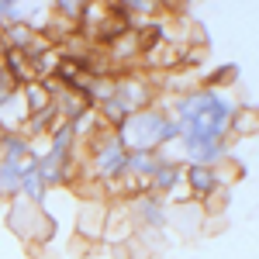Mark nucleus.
<instances>
[{"mask_svg": "<svg viewBox=\"0 0 259 259\" xmlns=\"http://www.w3.org/2000/svg\"><path fill=\"white\" fill-rule=\"evenodd\" d=\"M118 139L124 142L128 152H162L173 142H180V124L156 100L135 114H128V121L118 128Z\"/></svg>", "mask_w": 259, "mask_h": 259, "instance_id": "obj_1", "label": "nucleus"}, {"mask_svg": "<svg viewBox=\"0 0 259 259\" xmlns=\"http://www.w3.org/2000/svg\"><path fill=\"white\" fill-rule=\"evenodd\" d=\"M87 145H90V159H87L90 177H97L100 183H114V180H121L128 173V149L118 139V132L100 128V132H94L87 139Z\"/></svg>", "mask_w": 259, "mask_h": 259, "instance_id": "obj_2", "label": "nucleus"}, {"mask_svg": "<svg viewBox=\"0 0 259 259\" xmlns=\"http://www.w3.org/2000/svg\"><path fill=\"white\" fill-rule=\"evenodd\" d=\"M4 221H7V228L24 245H45V242L56 235V218L45 207H38V204H31V200H24V197L7 200Z\"/></svg>", "mask_w": 259, "mask_h": 259, "instance_id": "obj_3", "label": "nucleus"}, {"mask_svg": "<svg viewBox=\"0 0 259 259\" xmlns=\"http://www.w3.org/2000/svg\"><path fill=\"white\" fill-rule=\"evenodd\" d=\"M128 211H132V221H135L139 232H162L166 221H169V204H166V197L152 194V190H145L135 200H128Z\"/></svg>", "mask_w": 259, "mask_h": 259, "instance_id": "obj_4", "label": "nucleus"}, {"mask_svg": "<svg viewBox=\"0 0 259 259\" xmlns=\"http://www.w3.org/2000/svg\"><path fill=\"white\" fill-rule=\"evenodd\" d=\"M104 221H107V200L87 197L76 211V239L80 242H100L104 239Z\"/></svg>", "mask_w": 259, "mask_h": 259, "instance_id": "obj_5", "label": "nucleus"}, {"mask_svg": "<svg viewBox=\"0 0 259 259\" xmlns=\"http://www.w3.org/2000/svg\"><path fill=\"white\" fill-rule=\"evenodd\" d=\"M135 232H139V228H135V221H132L128 204H124V200H111V204H107V221H104V239L100 242H107V245L114 249V245L132 242Z\"/></svg>", "mask_w": 259, "mask_h": 259, "instance_id": "obj_6", "label": "nucleus"}, {"mask_svg": "<svg viewBox=\"0 0 259 259\" xmlns=\"http://www.w3.org/2000/svg\"><path fill=\"white\" fill-rule=\"evenodd\" d=\"M183 187L190 190V197L207 200L214 197L218 190H225V177H221V166L218 169H207V166H183Z\"/></svg>", "mask_w": 259, "mask_h": 259, "instance_id": "obj_7", "label": "nucleus"}, {"mask_svg": "<svg viewBox=\"0 0 259 259\" xmlns=\"http://www.w3.org/2000/svg\"><path fill=\"white\" fill-rule=\"evenodd\" d=\"M180 187H183V162L166 159V156L159 152V166H156V173H152V180H149V190L169 200Z\"/></svg>", "mask_w": 259, "mask_h": 259, "instance_id": "obj_8", "label": "nucleus"}, {"mask_svg": "<svg viewBox=\"0 0 259 259\" xmlns=\"http://www.w3.org/2000/svg\"><path fill=\"white\" fill-rule=\"evenodd\" d=\"M38 159H41V152H31L28 159L21 162V197L38 204V207H45L49 187H45V180H41V173H38Z\"/></svg>", "mask_w": 259, "mask_h": 259, "instance_id": "obj_9", "label": "nucleus"}, {"mask_svg": "<svg viewBox=\"0 0 259 259\" xmlns=\"http://www.w3.org/2000/svg\"><path fill=\"white\" fill-rule=\"evenodd\" d=\"M35 41H38V35H35V28H31L28 21H18V24H7V28H0V45H4V49L28 52Z\"/></svg>", "mask_w": 259, "mask_h": 259, "instance_id": "obj_10", "label": "nucleus"}, {"mask_svg": "<svg viewBox=\"0 0 259 259\" xmlns=\"http://www.w3.org/2000/svg\"><path fill=\"white\" fill-rule=\"evenodd\" d=\"M31 152H35V145L24 132H0V159L24 162Z\"/></svg>", "mask_w": 259, "mask_h": 259, "instance_id": "obj_11", "label": "nucleus"}, {"mask_svg": "<svg viewBox=\"0 0 259 259\" xmlns=\"http://www.w3.org/2000/svg\"><path fill=\"white\" fill-rule=\"evenodd\" d=\"M0 66H4V73L14 80V87H28V83L35 80L31 76V66H28V59L21 56V52H14V49H4V56H0Z\"/></svg>", "mask_w": 259, "mask_h": 259, "instance_id": "obj_12", "label": "nucleus"}, {"mask_svg": "<svg viewBox=\"0 0 259 259\" xmlns=\"http://www.w3.org/2000/svg\"><path fill=\"white\" fill-rule=\"evenodd\" d=\"M259 132V107L252 104H239L235 118H232V128H228V139H249Z\"/></svg>", "mask_w": 259, "mask_h": 259, "instance_id": "obj_13", "label": "nucleus"}, {"mask_svg": "<svg viewBox=\"0 0 259 259\" xmlns=\"http://www.w3.org/2000/svg\"><path fill=\"white\" fill-rule=\"evenodd\" d=\"M21 197V162L0 159V200Z\"/></svg>", "mask_w": 259, "mask_h": 259, "instance_id": "obj_14", "label": "nucleus"}, {"mask_svg": "<svg viewBox=\"0 0 259 259\" xmlns=\"http://www.w3.org/2000/svg\"><path fill=\"white\" fill-rule=\"evenodd\" d=\"M156 166H159V152H128V173L124 177H135V180L149 183Z\"/></svg>", "mask_w": 259, "mask_h": 259, "instance_id": "obj_15", "label": "nucleus"}, {"mask_svg": "<svg viewBox=\"0 0 259 259\" xmlns=\"http://www.w3.org/2000/svg\"><path fill=\"white\" fill-rule=\"evenodd\" d=\"M235 80H239V66H235V62H225V66H218V69H211L207 76H200V87L221 90V87H232Z\"/></svg>", "mask_w": 259, "mask_h": 259, "instance_id": "obj_16", "label": "nucleus"}, {"mask_svg": "<svg viewBox=\"0 0 259 259\" xmlns=\"http://www.w3.org/2000/svg\"><path fill=\"white\" fill-rule=\"evenodd\" d=\"M18 21H28L24 7H21L18 0H0V28H7V24H18Z\"/></svg>", "mask_w": 259, "mask_h": 259, "instance_id": "obj_17", "label": "nucleus"}]
</instances>
